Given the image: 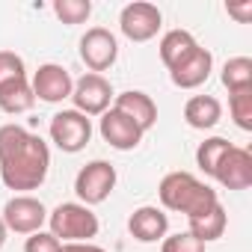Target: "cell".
Instances as JSON below:
<instances>
[{"mask_svg": "<svg viewBox=\"0 0 252 252\" xmlns=\"http://www.w3.org/2000/svg\"><path fill=\"white\" fill-rule=\"evenodd\" d=\"M222 119V104L214 95H193L184 104V122L196 131H211Z\"/></svg>", "mask_w": 252, "mask_h": 252, "instance_id": "16", "label": "cell"}, {"mask_svg": "<svg viewBox=\"0 0 252 252\" xmlns=\"http://www.w3.org/2000/svg\"><path fill=\"white\" fill-rule=\"evenodd\" d=\"M33 104H36V95H33L30 77H18V80H9L0 86V110L3 113L18 116V113L33 110Z\"/></svg>", "mask_w": 252, "mask_h": 252, "instance_id": "19", "label": "cell"}, {"mask_svg": "<svg viewBox=\"0 0 252 252\" xmlns=\"http://www.w3.org/2000/svg\"><path fill=\"white\" fill-rule=\"evenodd\" d=\"M160 252H205V243L196 240L190 231H178L160 240Z\"/></svg>", "mask_w": 252, "mask_h": 252, "instance_id": "24", "label": "cell"}, {"mask_svg": "<svg viewBox=\"0 0 252 252\" xmlns=\"http://www.w3.org/2000/svg\"><path fill=\"white\" fill-rule=\"evenodd\" d=\"M160 27H163V12L155 3H146V0L128 3L119 12V30L131 42H152L160 33Z\"/></svg>", "mask_w": 252, "mask_h": 252, "instance_id": "7", "label": "cell"}, {"mask_svg": "<svg viewBox=\"0 0 252 252\" xmlns=\"http://www.w3.org/2000/svg\"><path fill=\"white\" fill-rule=\"evenodd\" d=\"M231 149V143L225 140V137H208L205 143H199V149H196V166L205 172V175H211L214 178V172H217V166H220V160H222V155Z\"/></svg>", "mask_w": 252, "mask_h": 252, "instance_id": "21", "label": "cell"}, {"mask_svg": "<svg viewBox=\"0 0 252 252\" xmlns=\"http://www.w3.org/2000/svg\"><path fill=\"white\" fill-rule=\"evenodd\" d=\"M214 181H220L225 190H246V187H252V155H249V149L231 146L222 155V160H220V166L214 172Z\"/></svg>", "mask_w": 252, "mask_h": 252, "instance_id": "12", "label": "cell"}, {"mask_svg": "<svg viewBox=\"0 0 252 252\" xmlns=\"http://www.w3.org/2000/svg\"><path fill=\"white\" fill-rule=\"evenodd\" d=\"M80 60L86 63V68L92 74H101L107 68H113V63L119 60V42L107 27H89L80 36Z\"/></svg>", "mask_w": 252, "mask_h": 252, "instance_id": "9", "label": "cell"}, {"mask_svg": "<svg viewBox=\"0 0 252 252\" xmlns=\"http://www.w3.org/2000/svg\"><path fill=\"white\" fill-rule=\"evenodd\" d=\"M60 252H107V249H101L95 243H63Z\"/></svg>", "mask_w": 252, "mask_h": 252, "instance_id": "28", "label": "cell"}, {"mask_svg": "<svg viewBox=\"0 0 252 252\" xmlns=\"http://www.w3.org/2000/svg\"><path fill=\"white\" fill-rule=\"evenodd\" d=\"M98 134H101V140H104L110 149H116V152H131V149H137V146L143 143V137H146L128 116H122V113L113 110V107H110L107 113H101V119H98Z\"/></svg>", "mask_w": 252, "mask_h": 252, "instance_id": "11", "label": "cell"}, {"mask_svg": "<svg viewBox=\"0 0 252 252\" xmlns=\"http://www.w3.org/2000/svg\"><path fill=\"white\" fill-rule=\"evenodd\" d=\"M225 225H228V217H225L222 202H220V205H214L211 211H205V214H199V217L187 220V231H190L196 240H202V243L220 240V237L225 234Z\"/></svg>", "mask_w": 252, "mask_h": 252, "instance_id": "18", "label": "cell"}, {"mask_svg": "<svg viewBox=\"0 0 252 252\" xmlns=\"http://www.w3.org/2000/svg\"><path fill=\"white\" fill-rule=\"evenodd\" d=\"M3 220L6 231H15V234H36L42 231V225L48 222V208L42 199L30 196V193H21V196H12L6 205H3Z\"/></svg>", "mask_w": 252, "mask_h": 252, "instance_id": "6", "label": "cell"}, {"mask_svg": "<svg viewBox=\"0 0 252 252\" xmlns=\"http://www.w3.org/2000/svg\"><path fill=\"white\" fill-rule=\"evenodd\" d=\"M6 234H9V231H6V225H3V220H0V249H3V246H6Z\"/></svg>", "mask_w": 252, "mask_h": 252, "instance_id": "29", "label": "cell"}, {"mask_svg": "<svg viewBox=\"0 0 252 252\" xmlns=\"http://www.w3.org/2000/svg\"><path fill=\"white\" fill-rule=\"evenodd\" d=\"M48 134H51V143L65 152V155H77L89 146L92 140V119L77 113V110H60L51 116V125H48Z\"/></svg>", "mask_w": 252, "mask_h": 252, "instance_id": "4", "label": "cell"}, {"mask_svg": "<svg viewBox=\"0 0 252 252\" xmlns=\"http://www.w3.org/2000/svg\"><path fill=\"white\" fill-rule=\"evenodd\" d=\"M116 166L107 160H89L86 166H80V172L74 175V193L80 199V205L92 208L107 202V196L116 190Z\"/></svg>", "mask_w": 252, "mask_h": 252, "instance_id": "5", "label": "cell"}, {"mask_svg": "<svg viewBox=\"0 0 252 252\" xmlns=\"http://www.w3.org/2000/svg\"><path fill=\"white\" fill-rule=\"evenodd\" d=\"M222 86L231 92H243V89H252V60L249 57H231L225 65H222V74H220Z\"/></svg>", "mask_w": 252, "mask_h": 252, "instance_id": "20", "label": "cell"}, {"mask_svg": "<svg viewBox=\"0 0 252 252\" xmlns=\"http://www.w3.org/2000/svg\"><path fill=\"white\" fill-rule=\"evenodd\" d=\"M54 15L63 24H83L92 15L89 0H54Z\"/></svg>", "mask_w": 252, "mask_h": 252, "instance_id": "22", "label": "cell"}, {"mask_svg": "<svg viewBox=\"0 0 252 252\" xmlns=\"http://www.w3.org/2000/svg\"><path fill=\"white\" fill-rule=\"evenodd\" d=\"M158 199L163 205V211H175V214H184L187 220L211 211L214 205H220V196L211 184L199 181L193 172H166L158 184Z\"/></svg>", "mask_w": 252, "mask_h": 252, "instance_id": "2", "label": "cell"}, {"mask_svg": "<svg viewBox=\"0 0 252 252\" xmlns=\"http://www.w3.org/2000/svg\"><path fill=\"white\" fill-rule=\"evenodd\" d=\"M128 231H131V237L140 240V243H158V240H163L166 231H169V217H166V211L158 208V205H143V208H137V211L128 217Z\"/></svg>", "mask_w": 252, "mask_h": 252, "instance_id": "14", "label": "cell"}, {"mask_svg": "<svg viewBox=\"0 0 252 252\" xmlns=\"http://www.w3.org/2000/svg\"><path fill=\"white\" fill-rule=\"evenodd\" d=\"M63 243L51 234V231H36V234H27V243H24V252H60Z\"/></svg>", "mask_w": 252, "mask_h": 252, "instance_id": "26", "label": "cell"}, {"mask_svg": "<svg viewBox=\"0 0 252 252\" xmlns=\"http://www.w3.org/2000/svg\"><path fill=\"white\" fill-rule=\"evenodd\" d=\"M51 172V149L48 143L9 122L0 125V178L18 196L27 190H39Z\"/></svg>", "mask_w": 252, "mask_h": 252, "instance_id": "1", "label": "cell"}, {"mask_svg": "<svg viewBox=\"0 0 252 252\" xmlns=\"http://www.w3.org/2000/svg\"><path fill=\"white\" fill-rule=\"evenodd\" d=\"M18 77H27L24 60L15 51H0V86L9 83V80H18Z\"/></svg>", "mask_w": 252, "mask_h": 252, "instance_id": "25", "label": "cell"}, {"mask_svg": "<svg viewBox=\"0 0 252 252\" xmlns=\"http://www.w3.org/2000/svg\"><path fill=\"white\" fill-rule=\"evenodd\" d=\"M113 110H119L122 116H128L143 134H149L158 122V104L152 101V95H146L143 89H128L119 92L113 98Z\"/></svg>", "mask_w": 252, "mask_h": 252, "instance_id": "13", "label": "cell"}, {"mask_svg": "<svg viewBox=\"0 0 252 252\" xmlns=\"http://www.w3.org/2000/svg\"><path fill=\"white\" fill-rule=\"evenodd\" d=\"M228 110H231V119L240 131H252V89L231 92L228 95Z\"/></svg>", "mask_w": 252, "mask_h": 252, "instance_id": "23", "label": "cell"}, {"mask_svg": "<svg viewBox=\"0 0 252 252\" xmlns=\"http://www.w3.org/2000/svg\"><path fill=\"white\" fill-rule=\"evenodd\" d=\"M48 225H51L48 231L60 243H92V237L101 228L92 208H86L80 202H63L54 211H48Z\"/></svg>", "mask_w": 252, "mask_h": 252, "instance_id": "3", "label": "cell"}, {"mask_svg": "<svg viewBox=\"0 0 252 252\" xmlns=\"http://www.w3.org/2000/svg\"><path fill=\"white\" fill-rule=\"evenodd\" d=\"M225 12H228L231 18H237L240 24H246V21L252 18V0H243V3H228Z\"/></svg>", "mask_w": 252, "mask_h": 252, "instance_id": "27", "label": "cell"}, {"mask_svg": "<svg viewBox=\"0 0 252 252\" xmlns=\"http://www.w3.org/2000/svg\"><path fill=\"white\" fill-rule=\"evenodd\" d=\"M113 86L104 74H92L86 71L83 77L74 80V89H71V101H74V110L83 113V116H101L113 107Z\"/></svg>", "mask_w": 252, "mask_h": 252, "instance_id": "8", "label": "cell"}, {"mask_svg": "<svg viewBox=\"0 0 252 252\" xmlns=\"http://www.w3.org/2000/svg\"><path fill=\"white\" fill-rule=\"evenodd\" d=\"M30 86H33V95H36L39 101H45V104H60V101L71 98L74 80H71V74H68L65 65H60V63H45V65L36 68Z\"/></svg>", "mask_w": 252, "mask_h": 252, "instance_id": "10", "label": "cell"}, {"mask_svg": "<svg viewBox=\"0 0 252 252\" xmlns=\"http://www.w3.org/2000/svg\"><path fill=\"white\" fill-rule=\"evenodd\" d=\"M214 71V57L208 48H196L184 63H178L175 68H169V80L178 86V89H199Z\"/></svg>", "mask_w": 252, "mask_h": 252, "instance_id": "15", "label": "cell"}, {"mask_svg": "<svg viewBox=\"0 0 252 252\" xmlns=\"http://www.w3.org/2000/svg\"><path fill=\"white\" fill-rule=\"evenodd\" d=\"M196 48H199V42H196V36H193L190 30H169V33H163V39H160V45H158L160 63H163L166 68H175L178 63H184Z\"/></svg>", "mask_w": 252, "mask_h": 252, "instance_id": "17", "label": "cell"}]
</instances>
